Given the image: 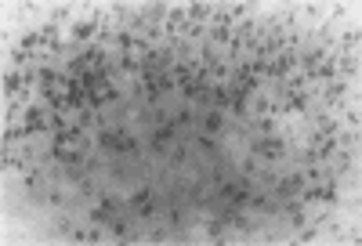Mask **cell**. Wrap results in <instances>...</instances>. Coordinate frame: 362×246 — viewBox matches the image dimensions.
Returning a JSON list of instances; mask_svg holds the SVG:
<instances>
[{"instance_id":"2","label":"cell","mask_w":362,"mask_h":246,"mask_svg":"<svg viewBox=\"0 0 362 246\" xmlns=\"http://www.w3.org/2000/svg\"><path fill=\"white\" fill-rule=\"evenodd\" d=\"M257 152H261V156H272V160H275V156H282V138H275V134H272V138H265L261 145H257Z\"/></svg>"},{"instance_id":"6","label":"cell","mask_w":362,"mask_h":246,"mask_svg":"<svg viewBox=\"0 0 362 246\" xmlns=\"http://www.w3.org/2000/svg\"><path fill=\"white\" fill-rule=\"evenodd\" d=\"M344 91H348L344 83H333L330 91H326V98H330V102H341V98H344Z\"/></svg>"},{"instance_id":"1","label":"cell","mask_w":362,"mask_h":246,"mask_svg":"<svg viewBox=\"0 0 362 246\" xmlns=\"http://www.w3.org/2000/svg\"><path fill=\"white\" fill-rule=\"evenodd\" d=\"M51 116L44 113V109H26V134H40V130H47Z\"/></svg>"},{"instance_id":"3","label":"cell","mask_w":362,"mask_h":246,"mask_svg":"<svg viewBox=\"0 0 362 246\" xmlns=\"http://www.w3.org/2000/svg\"><path fill=\"white\" fill-rule=\"evenodd\" d=\"M203 127L207 130H221V109H210L207 120H203Z\"/></svg>"},{"instance_id":"4","label":"cell","mask_w":362,"mask_h":246,"mask_svg":"<svg viewBox=\"0 0 362 246\" xmlns=\"http://www.w3.org/2000/svg\"><path fill=\"white\" fill-rule=\"evenodd\" d=\"M22 80H26V76H18V73L4 76V91H18V87H22Z\"/></svg>"},{"instance_id":"5","label":"cell","mask_w":362,"mask_h":246,"mask_svg":"<svg viewBox=\"0 0 362 246\" xmlns=\"http://www.w3.org/2000/svg\"><path fill=\"white\" fill-rule=\"evenodd\" d=\"M73 33H76V40H87L90 33H94V22H80V26H76Z\"/></svg>"}]
</instances>
